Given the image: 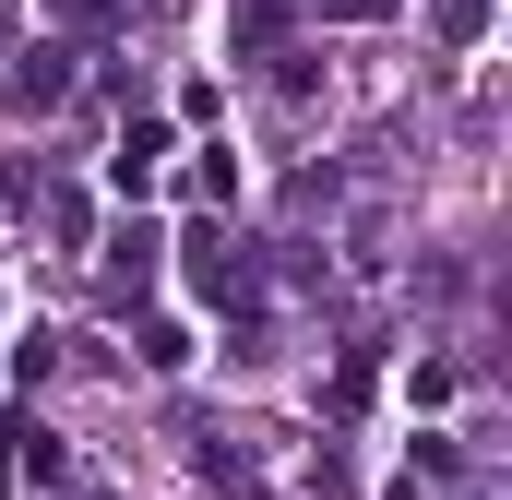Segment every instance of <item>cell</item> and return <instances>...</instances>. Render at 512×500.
Here are the masks:
<instances>
[{
  "mask_svg": "<svg viewBox=\"0 0 512 500\" xmlns=\"http://www.w3.org/2000/svg\"><path fill=\"white\" fill-rule=\"evenodd\" d=\"M191 298H215V310H251L262 298V250L251 239H227V227H191Z\"/></svg>",
  "mask_w": 512,
  "mask_h": 500,
  "instance_id": "obj_1",
  "label": "cell"
},
{
  "mask_svg": "<svg viewBox=\"0 0 512 500\" xmlns=\"http://www.w3.org/2000/svg\"><path fill=\"white\" fill-rule=\"evenodd\" d=\"M60 96H72V48H24V60L0 72V108H12V120H48Z\"/></svg>",
  "mask_w": 512,
  "mask_h": 500,
  "instance_id": "obj_2",
  "label": "cell"
},
{
  "mask_svg": "<svg viewBox=\"0 0 512 500\" xmlns=\"http://www.w3.org/2000/svg\"><path fill=\"white\" fill-rule=\"evenodd\" d=\"M155 167H167V120H120V155H108V191L143 203L155 191Z\"/></svg>",
  "mask_w": 512,
  "mask_h": 500,
  "instance_id": "obj_3",
  "label": "cell"
},
{
  "mask_svg": "<svg viewBox=\"0 0 512 500\" xmlns=\"http://www.w3.org/2000/svg\"><path fill=\"white\" fill-rule=\"evenodd\" d=\"M155 250H167L155 227H120V239H108V262H96V274H108V298H120V310L143 298V286H155Z\"/></svg>",
  "mask_w": 512,
  "mask_h": 500,
  "instance_id": "obj_4",
  "label": "cell"
},
{
  "mask_svg": "<svg viewBox=\"0 0 512 500\" xmlns=\"http://www.w3.org/2000/svg\"><path fill=\"white\" fill-rule=\"evenodd\" d=\"M227 48H286V0H239L227 12Z\"/></svg>",
  "mask_w": 512,
  "mask_h": 500,
  "instance_id": "obj_5",
  "label": "cell"
},
{
  "mask_svg": "<svg viewBox=\"0 0 512 500\" xmlns=\"http://www.w3.org/2000/svg\"><path fill=\"white\" fill-rule=\"evenodd\" d=\"M191 191H203V203H227V191H239V155H227V143H203V155H191Z\"/></svg>",
  "mask_w": 512,
  "mask_h": 500,
  "instance_id": "obj_6",
  "label": "cell"
},
{
  "mask_svg": "<svg viewBox=\"0 0 512 500\" xmlns=\"http://www.w3.org/2000/svg\"><path fill=\"white\" fill-rule=\"evenodd\" d=\"M429 24H441L453 48H477V36H489V0H429Z\"/></svg>",
  "mask_w": 512,
  "mask_h": 500,
  "instance_id": "obj_7",
  "label": "cell"
},
{
  "mask_svg": "<svg viewBox=\"0 0 512 500\" xmlns=\"http://www.w3.org/2000/svg\"><path fill=\"white\" fill-rule=\"evenodd\" d=\"M48 12H60V24H72V36H96V24H120L131 0H48Z\"/></svg>",
  "mask_w": 512,
  "mask_h": 500,
  "instance_id": "obj_8",
  "label": "cell"
},
{
  "mask_svg": "<svg viewBox=\"0 0 512 500\" xmlns=\"http://www.w3.org/2000/svg\"><path fill=\"white\" fill-rule=\"evenodd\" d=\"M322 24H393V0H310Z\"/></svg>",
  "mask_w": 512,
  "mask_h": 500,
  "instance_id": "obj_9",
  "label": "cell"
}]
</instances>
